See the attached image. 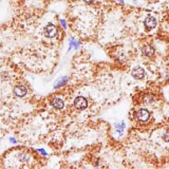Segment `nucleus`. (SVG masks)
I'll list each match as a JSON object with an SVG mask.
<instances>
[{"instance_id": "obj_9", "label": "nucleus", "mask_w": 169, "mask_h": 169, "mask_svg": "<svg viewBox=\"0 0 169 169\" xmlns=\"http://www.w3.org/2000/svg\"><path fill=\"white\" fill-rule=\"evenodd\" d=\"M115 127H116V130L118 131L119 133L122 134V132L124 131V129H125V124L124 123H121V124H116L115 125Z\"/></svg>"}, {"instance_id": "obj_5", "label": "nucleus", "mask_w": 169, "mask_h": 169, "mask_svg": "<svg viewBox=\"0 0 169 169\" xmlns=\"http://www.w3.org/2000/svg\"><path fill=\"white\" fill-rule=\"evenodd\" d=\"M131 74H132V76L136 78V79H142V78L145 76V70L141 68V67H136V68L132 70Z\"/></svg>"}, {"instance_id": "obj_2", "label": "nucleus", "mask_w": 169, "mask_h": 169, "mask_svg": "<svg viewBox=\"0 0 169 169\" xmlns=\"http://www.w3.org/2000/svg\"><path fill=\"white\" fill-rule=\"evenodd\" d=\"M135 117L141 122H147L150 118V113L146 109H139L135 113Z\"/></svg>"}, {"instance_id": "obj_4", "label": "nucleus", "mask_w": 169, "mask_h": 169, "mask_svg": "<svg viewBox=\"0 0 169 169\" xmlns=\"http://www.w3.org/2000/svg\"><path fill=\"white\" fill-rule=\"evenodd\" d=\"M144 25L147 30H152V29L155 28V25H156V19L154 18L153 16H148L147 18L145 19Z\"/></svg>"}, {"instance_id": "obj_1", "label": "nucleus", "mask_w": 169, "mask_h": 169, "mask_svg": "<svg viewBox=\"0 0 169 169\" xmlns=\"http://www.w3.org/2000/svg\"><path fill=\"white\" fill-rule=\"evenodd\" d=\"M74 106L78 110H84L88 106V101H87L86 98L83 97V96H78L74 101Z\"/></svg>"}, {"instance_id": "obj_6", "label": "nucleus", "mask_w": 169, "mask_h": 169, "mask_svg": "<svg viewBox=\"0 0 169 169\" xmlns=\"http://www.w3.org/2000/svg\"><path fill=\"white\" fill-rule=\"evenodd\" d=\"M28 90L25 88V86H22V84H19V86H16L15 88H14V93H15V95L19 96V97H22V96H25L27 94Z\"/></svg>"}, {"instance_id": "obj_3", "label": "nucleus", "mask_w": 169, "mask_h": 169, "mask_svg": "<svg viewBox=\"0 0 169 169\" xmlns=\"http://www.w3.org/2000/svg\"><path fill=\"white\" fill-rule=\"evenodd\" d=\"M56 34H57V29L52 23H49L45 28V35L46 37H49V38H53V37L56 36Z\"/></svg>"}, {"instance_id": "obj_7", "label": "nucleus", "mask_w": 169, "mask_h": 169, "mask_svg": "<svg viewBox=\"0 0 169 169\" xmlns=\"http://www.w3.org/2000/svg\"><path fill=\"white\" fill-rule=\"evenodd\" d=\"M142 53H143V55H144V56L151 57V56H152V55L154 54V49H153V46H143Z\"/></svg>"}, {"instance_id": "obj_10", "label": "nucleus", "mask_w": 169, "mask_h": 169, "mask_svg": "<svg viewBox=\"0 0 169 169\" xmlns=\"http://www.w3.org/2000/svg\"><path fill=\"white\" fill-rule=\"evenodd\" d=\"M163 139H164V141H165V142H169V132H168V133H166V134L164 135V138H163Z\"/></svg>"}, {"instance_id": "obj_11", "label": "nucleus", "mask_w": 169, "mask_h": 169, "mask_svg": "<svg viewBox=\"0 0 169 169\" xmlns=\"http://www.w3.org/2000/svg\"><path fill=\"white\" fill-rule=\"evenodd\" d=\"M84 2H86V3H92L93 1H94V0H84Z\"/></svg>"}, {"instance_id": "obj_8", "label": "nucleus", "mask_w": 169, "mask_h": 169, "mask_svg": "<svg viewBox=\"0 0 169 169\" xmlns=\"http://www.w3.org/2000/svg\"><path fill=\"white\" fill-rule=\"evenodd\" d=\"M52 105H53V107L56 108V109H63L65 104H63V100H60V98H54V100L52 101Z\"/></svg>"}]
</instances>
